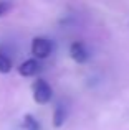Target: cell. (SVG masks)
I'll return each instance as SVG.
<instances>
[{"label": "cell", "mask_w": 129, "mask_h": 130, "mask_svg": "<svg viewBox=\"0 0 129 130\" xmlns=\"http://www.w3.org/2000/svg\"><path fill=\"white\" fill-rule=\"evenodd\" d=\"M32 94H33V101L36 104L43 105V104H48L53 97V91L51 86L46 83L45 79H36L33 81L32 84Z\"/></svg>", "instance_id": "cell-1"}, {"label": "cell", "mask_w": 129, "mask_h": 130, "mask_svg": "<svg viewBox=\"0 0 129 130\" xmlns=\"http://www.w3.org/2000/svg\"><path fill=\"white\" fill-rule=\"evenodd\" d=\"M32 54L36 59H46L53 53V41L43 36H35L32 40Z\"/></svg>", "instance_id": "cell-2"}, {"label": "cell", "mask_w": 129, "mask_h": 130, "mask_svg": "<svg viewBox=\"0 0 129 130\" xmlns=\"http://www.w3.org/2000/svg\"><path fill=\"white\" fill-rule=\"evenodd\" d=\"M17 69H18L20 76H23V77H33V76H36V74L40 73L42 66H40V61L36 59V58H28V59H25L18 68H17Z\"/></svg>", "instance_id": "cell-3"}, {"label": "cell", "mask_w": 129, "mask_h": 130, "mask_svg": "<svg viewBox=\"0 0 129 130\" xmlns=\"http://www.w3.org/2000/svg\"><path fill=\"white\" fill-rule=\"evenodd\" d=\"M70 56L71 59L74 61V63L78 64H83L88 61V58H89V53H88L86 46H84L81 41H73L70 44Z\"/></svg>", "instance_id": "cell-4"}, {"label": "cell", "mask_w": 129, "mask_h": 130, "mask_svg": "<svg viewBox=\"0 0 129 130\" xmlns=\"http://www.w3.org/2000/svg\"><path fill=\"white\" fill-rule=\"evenodd\" d=\"M68 119V107L64 102H58L55 107V112H53V127H61V125L66 122Z\"/></svg>", "instance_id": "cell-5"}, {"label": "cell", "mask_w": 129, "mask_h": 130, "mask_svg": "<svg viewBox=\"0 0 129 130\" xmlns=\"http://www.w3.org/2000/svg\"><path fill=\"white\" fill-rule=\"evenodd\" d=\"M13 68V63H12V58L7 54L5 48L0 46V74H7L10 73Z\"/></svg>", "instance_id": "cell-6"}, {"label": "cell", "mask_w": 129, "mask_h": 130, "mask_svg": "<svg viewBox=\"0 0 129 130\" xmlns=\"http://www.w3.org/2000/svg\"><path fill=\"white\" fill-rule=\"evenodd\" d=\"M22 128L23 130H40V122L36 120L33 115L27 114L22 119Z\"/></svg>", "instance_id": "cell-7"}, {"label": "cell", "mask_w": 129, "mask_h": 130, "mask_svg": "<svg viewBox=\"0 0 129 130\" xmlns=\"http://www.w3.org/2000/svg\"><path fill=\"white\" fill-rule=\"evenodd\" d=\"M12 7H13V3L10 0H0V18L7 15L12 10Z\"/></svg>", "instance_id": "cell-8"}]
</instances>
